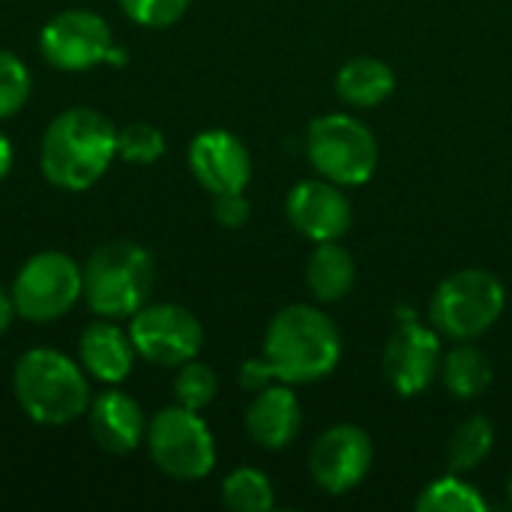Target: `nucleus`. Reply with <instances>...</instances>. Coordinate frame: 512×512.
I'll return each instance as SVG.
<instances>
[{"label":"nucleus","mask_w":512,"mask_h":512,"mask_svg":"<svg viewBox=\"0 0 512 512\" xmlns=\"http://www.w3.org/2000/svg\"><path fill=\"white\" fill-rule=\"evenodd\" d=\"M144 441L153 465L174 480H204L216 465V441L210 426L201 420V411H189L183 405L162 408L147 423Z\"/></svg>","instance_id":"8"},{"label":"nucleus","mask_w":512,"mask_h":512,"mask_svg":"<svg viewBox=\"0 0 512 512\" xmlns=\"http://www.w3.org/2000/svg\"><path fill=\"white\" fill-rule=\"evenodd\" d=\"M510 501H512V480H510Z\"/></svg>","instance_id":"32"},{"label":"nucleus","mask_w":512,"mask_h":512,"mask_svg":"<svg viewBox=\"0 0 512 512\" xmlns=\"http://www.w3.org/2000/svg\"><path fill=\"white\" fill-rule=\"evenodd\" d=\"M84 294V270L57 249L30 255L12 279L9 297L15 315L30 324H51L72 312Z\"/></svg>","instance_id":"7"},{"label":"nucleus","mask_w":512,"mask_h":512,"mask_svg":"<svg viewBox=\"0 0 512 512\" xmlns=\"http://www.w3.org/2000/svg\"><path fill=\"white\" fill-rule=\"evenodd\" d=\"M30 99V69L12 51L0 48V120L15 117Z\"/></svg>","instance_id":"26"},{"label":"nucleus","mask_w":512,"mask_h":512,"mask_svg":"<svg viewBox=\"0 0 512 512\" xmlns=\"http://www.w3.org/2000/svg\"><path fill=\"white\" fill-rule=\"evenodd\" d=\"M306 153L324 180L363 186L378 168V141L372 129L351 114H324L309 123Z\"/></svg>","instance_id":"6"},{"label":"nucleus","mask_w":512,"mask_h":512,"mask_svg":"<svg viewBox=\"0 0 512 512\" xmlns=\"http://www.w3.org/2000/svg\"><path fill=\"white\" fill-rule=\"evenodd\" d=\"M222 501L234 512H267L276 504V492L264 471L234 468L222 483Z\"/></svg>","instance_id":"22"},{"label":"nucleus","mask_w":512,"mask_h":512,"mask_svg":"<svg viewBox=\"0 0 512 512\" xmlns=\"http://www.w3.org/2000/svg\"><path fill=\"white\" fill-rule=\"evenodd\" d=\"M12 159H15V156H12V144H9V138L0 132V180L12 171Z\"/></svg>","instance_id":"31"},{"label":"nucleus","mask_w":512,"mask_h":512,"mask_svg":"<svg viewBox=\"0 0 512 512\" xmlns=\"http://www.w3.org/2000/svg\"><path fill=\"white\" fill-rule=\"evenodd\" d=\"M165 153V135L153 123H129L117 129V156L129 165H153Z\"/></svg>","instance_id":"25"},{"label":"nucleus","mask_w":512,"mask_h":512,"mask_svg":"<svg viewBox=\"0 0 512 512\" xmlns=\"http://www.w3.org/2000/svg\"><path fill=\"white\" fill-rule=\"evenodd\" d=\"M216 393H219V381L207 363L189 360L177 369V378H174V402L177 405H183L189 411H204L213 405Z\"/></svg>","instance_id":"24"},{"label":"nucleus","mask_w":512,"mask_h":512,"mask_svg":"<svg viewBox=\"0 0 512 512\" xmlns=\"http://www.w3.org/2000/svg\"><path fill=\"white\" fill-rule=\"evenodd\" d=\"M375 459L372 438L354 426V423H339L330 426L309 453V474L318 489L327 495H345L354 486L363 483Z\"/></svg>","instance_id":"11"},{"label":"nucleus","mask_w":512,"mask_h":512,"mask_svg":"<svg viewBox=\"0 0 512 512\" xmlns=\"http://www.w3.org/2000/svg\"><path fill=\"white\" fill-rule=\"evenodd\" d=\"M270 384H279V378H276V372H273V366H270V360L264 354L252 357V360H246L240 366V387L246 393H258V390H264Z\"/></svg>","instance_id":"29"},{"label":"nucleus","mask_w":512,"mask_h":512,"mask_svg":"<svg viewBox=\"0 0 512 512\" xmlns=\"http://www.w3.org/2000/svg\"><path fill=\"white\" fill-rule=\"evenodd\" d=\"M87 423H90L93 441L105 453H114V456L135 453L147 435V420H144L138 399H132L129 393L117 387L102 390L96 399H90Z\"/></svg>","instance_id":"15"},{"label":"nucleus","mask_w":512,"mask_h":512,"mask_svg":"<svg viewBox=\"0 0 512 512\" xmlns=\"http://www.w3.org/2000/svg\"><path fill=\"white\" fill-rule=\"evenodd\" d=\"M288 222L297 234L312 243L342 240L351 228V204L339 183L333 180H303L288 192L285 201Z\"/></svg>","instance_id":"14"},{"label":"nucleus","mask_w":512,"mask_h":512,"mask_svg":"<svg viewBox=\"0 0 512 512\" xmlns=\"http://www.w3.org/2000/svg\"><path fill=\"white\" fill-rule=\"evenodd\" d=\"M264 357L282 384H312L339 366L342 336L321 309L294 303L267 324Z\"/></svg>","instance_id":"2"},{"label":"nucleus","mask_w":512,"mask_h":512,"mask_svg":"<svg viewBox=\"0 0 512 512\" xmlns=\"http://www.w3.org/2000/svg\"><path fill=\"white\" fill-rule=\"evenodd\" d=\"M21 411L39 426H66L90 408V375L57 348H30L12 372Z\"/></svg>","instance_id":"3"},{"label":"nucleus","mask_w":512,"mask_h":512,"mask_svg":"<svg viewBox=\"0 0 512 512\" xmlns=\"http://www.w3.org/2000/svg\"><path fill=\"white\" fill-rule=\"evenodd\" d=\"M396 90V72L381 57L360 54L336 72V93L354 108H375Z\"/></svg>","instance_id":"18"},{"label":"nucleus","mask_w":512,"mask_h":512,"mask_svg":"<svg viewBox=\"0 0 512 512\" xmlns=\"http://www.w3.org/2000/svg\"><path fill=\"white\" fill-rule=\"evenodd\" d=\"M507 291L504 282L480 267L450 273L432 294L429 318L435 330L456 342H471L489 333L504 315Z\"/></svg>","instance_id":"5"},{"label":"nucleus","mask_w":512,"mask_h":512,"mask_svg":"<svg viewBox=\"0 0 512 512\" xmlns=\"http://www.w3.org/2000/svg\"><path fill=\"white\" fill-rule=\"evenodd\" d=\"M252 207L243 192H228V195H213V216L225 228H243L249 219Z\"/></svg>","instance_id":"28"},{"label":"nucleus","mask_w":512,"mask_h":512,"mask_svg":"<svg viewBox=\"0 0 512 512\" xmlns=\"http://www.w3.org/2000/svg\"><path fill=\"white\" fill-rule=\"evenodd\" d=\"M414 507L420 512H483L486 498L459 474H450V477L429 483Z\"/></svg>","instance_id":"23"},{"label":"nucleus","mask_w":512,"mask_h":512,"mask_svg":"<svg viewBox=\"0 0 512 512\" xmlns=\"http://www.w3.org/2000/svg\"><path fill=\"white\" fill-rule=\"evenodd\" d=\"M39 51L60 72H87L108 63L114 51V33L96 12L63 9L45 21L39 33Z\"/></svg>","instance_id":"10"},{"label":"nucleus","mask_w":512,"mask_h":512,"mask_svg":"<svg viewBox=\"0 0 512 512\" xmlns=\"http://www.w3.org/2000/svg\"><path fill=\"white\" fill-rule=\"evenodd\" d=\"M189 168L210 195L246 192L252 180V156L228 129L198 132L189 144Z\"/></svg>","instance_id":"13"},{"label":"nucleus","mask_w":512,"mask_h":512,"mask_svg":"<svg viewBox=\"0 0 512 512\" xmlns=\"http://www.w3.org/2000/svg\"><path fill=\"white\" fill-rule=\"evenodd\" d=\"M81 270H84L81 300L96 318H111V321L132 318L141 306H147L156 282L153 255L132 240L102 243Z\"/></svg>","instance_id":"4"},{"label":"nucleus","mask_w":512,"mask_h":512,"mask_svg":"<svg viewBox=\"0 0 512 512\" xmlns=\"http://www.w3.org/2000/svg\"><path fill=\"white\" fill-rule=\"evenodd\" d=\"M492 447H495V426L489 423V417L477 414L453 432L447 447V465L453 474H468L480 468V462L492 453Z\"/></svg>","instance_id":"21"},{"label":"nucleus","mask_w":512,"mask_h":512,"mask_svg":"<svg viewBox=\"0 0 512 512\" xmlns=\"http://www.w3.org/2000/svg\"><path fill=\"white\" fill-rule=\"evenodd\" d=\"M117 3L129 21L153 30L177 24L189 9V0H117Z\"/></svg>","instance_id":"27"},{"label":"nucleus","mask_w":512,"mask_h":512,"mask_svg":"<svg viewBox=\"0 0 512 512\" xmlns=\"http://www.w3.org/2000/svg\"><path fill=\"white\" fill-rule=\"evenodd\" d=\"M135 357H138V351L129 339V330L117 327V321H111V318H99V321L87 324L78 339L81 369L93 381L108 384V387H117L132 375Z\"/></svg>","instance_id":"16"},{"label":"nucleus","mask_w":512,"mask_h":512,"mask_svg":"<svg viewBox=\"0 0 512 512\" xmlns=\"http://www.w3.org/2000/svg\"><path fill=\"white\" fill-rule=\"evenodd\" d=\"M129 339L150 366L180 369L201 354L204 330L186 306L147 303L129 318Z\"/></svg>","instance_id":"9"},{"label":"nucleus","mask_w":512,"mask_h":512,"mask_svg":"<svg viewBox=\"0 0 512 512\" xmlns=\"http://www.w3.org/2000/svg\"><path fill=\"white\" fill-rule=\"evenodd\" d=\"M114 159L117 126L96 108H66L42 135L39 168L45 180L63 192H84L96 186Z\"/></svg>","instance_id":"1"},{"label":"nucleus","mask_w":512,"mask_h":512,"mask_svg":"<svg viewBox=\"0 0 512 512\" xmlns=\"http://www.w3.org/2000/svg\"><path fill=\"white\" fill-rule=\"evenodd\" d=\"M441 372H444V387L456 399H477L492 384V360L471 342L456 345L444 357Z\"/></svg>","instance_id":"20"},{"label":"nucleus","mask_w":512,"mask_h":512,"mask_svg":"<svg viewBox=\"0 0 512 512\" xmlns=\"http://www.w3.org/2000/svg\"><path fill=\"white\" fill-rule=\"evenodd\" d=\"M12 318H15V306H12V297H9L6 291H0V336H3L6 330H9Z\"/></svg>","instance_id":"30"},{"label":"nucleus","mask_w":512,"mask_h":512,"mask_svg":"<svg viewBox=\"0 0 512 512\" xmlns=\"http://www.w3.org/2000/svg\"><path fill=\"white\" fill-rule=\"evenodd\" d=\"M441 372V339L435 330L411 321H402L384 348V375L399 396L426 393Z\"/></svg>","instance_id":"12"},{"label":"nucleus","mask_w":512,"mask_h":512,"mask_svg":"<svg viewBox=\"0 0 512 512\" xmlns=\"http://www.w3.org/2000/svg\"><path fill=\"white\" fill-rule=\"evenodd\" d=\"M246 432L264 450H285L300 432V402L291 384L258 390L246 408Z\"/></svg>","instance_id":"17"},{"label":"nucleus","mask_w":512,"mask_h":512,"mask_svg":"<svg viewBox=\"0 0 512 512\" xmlns=\"http://www.w3.org/2000/svg\"><path fill=\"white\" fill-rule=\"evenodd\" d=\"M354 279H357V264H354L351 252L345 246H339V240L315 243V249L306 261V282H309V291L321 303L342 300L354 288Z\"/></svg>","instance_id":"19"}]
</instances>
